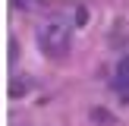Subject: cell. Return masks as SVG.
I'll return each mask as SVG.
<instances>
[{
    "label": "cell",
    "mask_w": 129,
    "mask_h": 126,
    "mask_svg": "<svg viewBox=\"0 0 129 126\" xmlns=\"http://www.w3.org/2000/svg\"><path fill=\"white\" fill-rule=\"evenodd\" d=\"M31 88H35V82H31L28 76H16V79L10 82V98H22V94H28Z\"/></svg>",
    "instance_id": "cell-2"
},
{
    "label": "cell",
    "mask_w": 129,
    "mask_h": 126,
    "mask_svg": "<svg viewBox=\"0 0 129 126\" xmlns=\"http://www.w3.org/2000/svg\"><path fill=\"white\" fill-rule=\"evenodd\" d=\"M69 41H73V32L63 19H50L38 28V47L47 57H63L69 50Z\"/></svg>",
    "instance_id": "cell-1"
},
{
    "label": "cell",
    "mask_w": 129,
    "mask_h": 126,
    "mask_svg": "<svg viewBox=\"0 0 129 126\" xmlns=\"http://www.w3.org/2000/svg\"><path fill=\"white\" fill-rule=\"evenodd\" d=\"M13 3H16V6H38L41 0H13Z\"/></svg>",
    "instance_id": "cell-6"
},
{
    "label": "cell",
    "mask_w": 129,
    "mask_h": 126,
    "mask_svg": "<svg viewBox=\"0 0 129 126\" xmlns=\"http://www.w3.org/2000/svg\"><path fill=\"white\" fill-rule=\"evenodd\" d=\"M16 60H19V41L10 38V63H16Z\"/></svg>",
    "instance_id": "cell-5"
},
{
    "label": "cell",
    "mask_w": 129,
    "mask_h": 126,
    "mask_svg": "<svg viewBox=\"0 0 129 126\" xmlns=\"http://www.w3.org/2000/svg\"><path fill=\"white\" fill-rule=\"evenodd\" d=\"M126 73H129V57H126L123 63H120V76H126Z\"/></svg>",
    "instance_id": "cell-7"
},
{
    "label": "cell",
    "mask_w": 129,
    "mask_h": 126,
    "mask_svg": "<svg viewBox=\"0 0 129 126\" xmlns=\"http://www.w3.org/2000/svg\"><path fill=\"white\" fill-rule=\"evenodd\" d=\"M91 120H94V123H113V117H110L107 110H101V107H94V110H91Z\"/></svg>",
    "instance_id": "cell-3"
},
{
    "label": "cell",
    "mask_w": 129,
    "mask_h": 126,
    "mask_svg": "<svg viewBox=\"0 0 129 126\" xmlns=\"http://www.w3.org/2000/svg\"><path fill=\"white\" fill-rule=\"evenodd\" d=\"M73 19H76V25H85V22H88V10H85V6H79V10L73 13Z\"/></svg>",
    "instance_id": "cell-4"
}]
</instances>
